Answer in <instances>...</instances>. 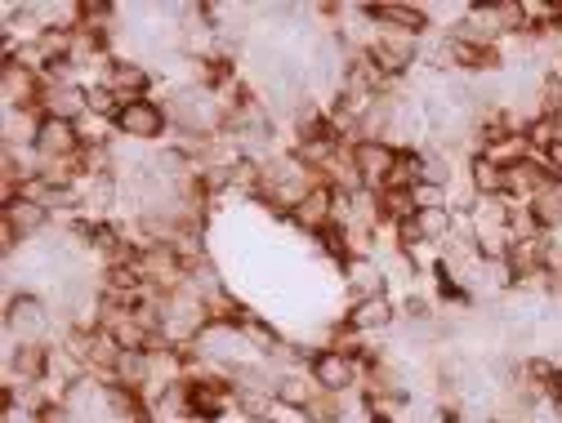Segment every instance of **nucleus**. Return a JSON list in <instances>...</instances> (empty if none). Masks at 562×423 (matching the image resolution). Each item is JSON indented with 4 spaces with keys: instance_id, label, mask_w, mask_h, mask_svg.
Returning a JSON list of instances; mask_svg holds the SVG:
<instances>
[{
    "instance_id": "f257e3e1",
    "label": "nucleus",
    "mask_w": 562,
    "mask_h": 423,
    "mask_svg": "<svg viewBox=\"0 0 562 423\" xmlns=\"http://www.w3.org/2000/svg\"><path fill=\"white\" fill-rule=\"evenodd\" d=\"M5 343H54V308L36 290L5 299Z\"/></svg>"
},
{
    "instance_id": "f03ea898",
    "label": "nucleus",
    "mask_w": 562,
    "mask_h": 423,
    "mask_svg": "<svg viewBox=\"0 0 562 423\" xmlns=\"http://www.w3.org/2000/svg\"><path fill=\"white\" fill-rule=\"evenodd\" d=\"M308 375H313L317 388L330 392V397H362L367 362L353 357V352H339V347H317V357L308 362Z\"/></svg>"
},
{
    "instance_id": "7ed1b4c3",
    "label": "nucleus",
    "mask_w": 562,
    "mask_h": 423,
    "mask_svg": "<svg viewBox=\"0 0 562 423\" xmlns=\"http://www.w3.org/2000/svg\"><path fill=\"white\" fill-rule=\"evenodd\" d=\"M112 125H116L121 144H138V148H153V144H161V138L170 134L166 103H157V99H130V103H121Z\"/></svg>"
},
{
    "instance_id": "20e7f679",
    "label": "nucleus",
    "mask_w": 562,
    "mask_h": 423,
    "mask_svg": "<svg viewBox=\"0 0 562 423\" xmlns=\"http://www.w3.org/2000/svg\"><path fill=\"white\" fill-rule=\"evenodd\" d=\"M397 161H402V152L393 144H384V138H362V144H353V165H358L367 192H384Z\"/></svg>"
},
{
    "instance_id": "39448f33",
    "label": "nucleus",
    "mask_w": 562,
    "mask_h": 423,
    "mask_svg": "<svg viewBox=\"0 0 562 423\" xmlns=\"http://www.w3.org/2000/svg\"><path fill=\"white\" fill-rule=\"evenodd\" d=\"M32 148H36V157H41V165L72 161V157H81V152H86V144H81V125L41 116V129H36V144H32Z\"/></svg>"
},
{
    "instance_id": "423d86ee",
    "label": "nucleus",
    "mask_w": 562,
    "mask_h": 423,
    "mask_svg": "<svg viewBox=\"0 0 562 423\" xmlns=\"http://www.w3.org/2000/svg\"><path fill=\"white\" fill-rule=\"evenodd\" d=\"M0 99H5V107L41 112L45 77H41V72H32V67H23V62H0Z\"/></svg>"
},
{
    "instance_id": "0eeeda50",
    "label": "nucleus",
    "mask_w": 562,
    "mask_h": 423,
    "mask_svg": "<svg viewBox=\"0 0 562 423\" xmlns=\"http://www.w3.org/2000/svg\"><path fill=\"white\" fill-rule=\"evenodd\" d=\"M339 272H344V299H348V304H367V299L393 295L380 259H348Z\"/></svg>"
},
{
    "instance_id": "6e6552de",
    "label": "nucleus",
    "mask_w": 562,
    "mask_h": 423,
    "mask_svg": "<svg viewBox=\"0 0 562 423\" xmlns=\"http://www.w3.org/2000/svg\"><path fill=\"white\" fill-rule=\"evenodd\" d=\"M397 317H402V304L393 295H380V299H367V304H348L344 325L367 334V339H375V334H389L397 325Z\"/></svg>"
},
{
    "instance_id": "1a4fd4ad",
    "label": "nucleus",
    "mask_w": 562,
    "mask_h": 423,
    "mask_svg": "<svg viewBox=\"0 0 562 423\" xmlns=\"http://www.w3.org/2000/svg\"><path fill=\"white\" fill-rule=\"evenodd\" d=\"M41 116H49V121H72V125H81V121L90 116V90H86V85H72V81H45Z\"/></svg>"
},
{
    "instance_id": "9d476101",
    "label": "nucleus",
    "mask_w": 562,
    "mask_h": 423,
    "mask_svg": "<svg viewBox=\"0 0 562 423\" xmlns=\"http://www.w3.org/2000/svg\"><path fill=\"white\" fill-rule=\"evenodd\" d=\"M291 228H300L304 237H322V232L335 228V192H330L326 183L304 196V205L291 215Z\"/></svg>"
},
{
    "instance_id": "9b49d317",
    "label": "nucleus",
    "mask_w": 562,
    "mask_h": 423,
    "mask_svg": "<svg viewBox=\"0 0 562 423\" xmlns=\"http://www.w3.org/2000/svg\"><path fill=\"white\" fill-rule=\"evenodd\" d=\"M54 224V215H49V205H41V201H10L5 209H0V228H10L19 241H32V237H41L45 228Z\"/></svg>"
},
{
    "instance_id": "f8f14e48",
    "label": "nucleus",
    "mask_w": 562,
    "mask_h": 423,
    "mask_svg": "<svg viewBox=\"0 0 562 423\" xmlns=\"http://www.w3.org/2000/svg\"><path fill=\"white\" fill-rule=\"evenodd\" d=\"M0 129H5V148H32L36 144V129H41V112L0 107Z\"/></svg>"
},
{
    "instance_id": "ddd939ff",
    "label": "nucleus",
    "mask_w": 562,
    "mask_h": 423,
    "mask_svg": "<svg viewBox=\"0 0 562 423\" xmlns=\"http://www.w3.org/2000/svg\"><path fill=\"white\" fill-rule=\"evenodd\" d=\"M469 187H473V196H509V170L486 161V157H473L469 161Z\"/></svg>"
},
{
    "instance_id": "4468645a",
    "label": "nucleus",
    "mask_w": 562,
    "mask_h": 423,
    "mask_svg": "<svg viewBox=\"0 0 562 423\" xmlns=\"http://www.w3.org/2000/svg\"><path fill=\"white\" fill-rule=\"evenodd\" d=\"M0 423H41V410L27 405V401H5V410H0Z\"/></svg>"
},
{
    "instance_id": "2eb2a0df",
    "label": "nucleus",
    "mask_w": 562,
    "mask_h": 423,
    "mask_svg": "<svg viewBox=\"0 0 562 423\" xmlns=\"http://www.w3.org/2000/svg\"><path fill=\"white\" fill-rule=\"evenodd\" d=\"M371 423H402V419H380V414H375V419H371Z\"/></svg>"
},
{
    "instance_id": "dca6fc26",
    "label": "nucleus",
    "mask_w": 562,
    "mask_h": 423,
    "mask_svg": "<svg viewBox=\"0 0 562 423\" xmlns=\"http://www.w3.org/2000/svg\"><path fill=\"white\" fill-rule=\"evenodd\" d=\"M491 423H501V419H491Z\"/></svg>"
}]
</instances>
